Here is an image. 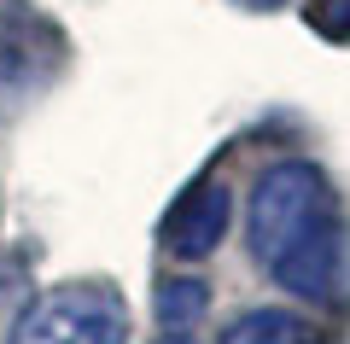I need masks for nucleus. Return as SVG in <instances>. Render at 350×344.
<instances>
[{
    "mask_svg": "<svg viewBox=\"0 0 350 344\" xmlns=\"http://www.w3.org/2000/svg\"><path fill=\"white\" fill-rule=\"evenodd\" d=\"M310 29H321L327 41H350V0H315Z\"/></svg>",
    "mask_w": 350,
    "mask_h": 344,
    "instance_id": "obj_7",
    "label": "nucleus"
},
{
    "mask_svg": "<svg viewBox=\"0 0 350 344\" xmlns=\"http://www.w3.org/2000/svg\"><path fill=\"white\" fill-rule=\"evenodd\" d=\"M152 344H193V339H181V332H163V339H152Z\"/></svg>",
    "mask_w": 350,
    "mask_h": 344,
    "instance_id": "obj_8",
    "label": "nucleus"
},
{
    "mask_svg": "<svg viewBox=\"0 0 350 344\" xmlns=\"http://www.w3.org/2000/svg\"><path fill=\"white\" fill-rule=\"evenodd\" d=\"M251 6H280V0H251Z\"/></svg>",
    "mask_w": 350,
    "mask_h": 344,
    "instance_id": "obj_9",
    "label": "nucleus"
},
{
    "mask_svg": "<svg viewBox=\"0 0 350 344\" xmlns=\"http://www.w3.org/2000/svg\"><path fill=\"white\" fill-rule=\"evenodd\" d=\"M64 64V36L29 0H0V99H24Z\"/></svg>",
    "mask_w": 350,
    "mask_h": 344,
    "instance_id": "obj_3",
    "label": "nucleus"
},
{
    "mask_svg": "<svg viewBox=\"0 0 350 344\" xmlns=\"http://www.w3.org/2000/svg\"><path fill=\"white\" fill-rule=\"evenodd\" d=\"M228 228H234V198H228V187H222V181H193L187 193L163 210L158 239H163L170 257L204 263V257L228 239Z\"/></svg>",
    "mask_w": 350,
    "mask_h": 344,
    "instance_id": "obj_4",
    "label": "nucleus"
},
{
    "mask_svg": "<svg viewBox=\"0 0 350 344\" xmlns=\"http://www.w3.org/2000/svg\"><path fill=\"white\" fill-rule=\"evenodd\" d=\"M245 239L269 280L304 304H333L345 292V210L315 163L292 158L262 170L245 204Z\"/></svg>",
    "mask_w": 350,
    "mask_h": 344,
    "instance_id": "obj_1",
    "label": "nucleus"
},
{
    "mask_svg": "<svg viewBox=\"0 0 350 344\" xmlns=\"http://www.w3.org/2000/svg\"><path fill=\"white\" fill-rule=\"evenodd\" d=\"M222 344H321V332L292 309H245L222 332Z\"/></svg>",
    "mask_w": 350,
    "mask_h": 344,
    "instance_id": "obj_5",
    "label": "nucleus"
},
{
    "mask_svg": "<svg viewBox=\"0 0 350 344\" xmlns=\"http://www.w3.org/2000/svg\"><path fill=\"white\" fill-rule=\"evenodd\" d=\"M152 309H158V321L170 332H181V327H193V321H204L211 286H204L199 274H170V280H158V292H152Z\"/></svg>",
    "mask_w": 350,
    "mask_h": 344,
    "instance_id": "obj_6",
    "label": "nucleus"
},
{
    "mask_svg": "<svg viewBox=\"0 0 350 344\" xmlns=\"http://www.w3.org/2000/svg\"><path fill=\"white\" fill-rule=\"evenodd\" d=\"M6 344H129V304L105 280H70L29 297Z\"/></svg>",
    "mask_w": 350,
    "mask_h": 344,
    "instance_id": "obj_2",
    "label": "nucleus"
}]
</instances>
